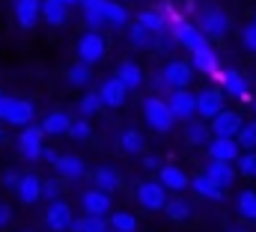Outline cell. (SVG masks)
<instances>
[{"label": "cell", "mask_w": 256, "mask_h": 232, "mask_svg": "<svg viewBox=\"0 0 256 232\" xmlns=\"http://www.w3.org/2000/svg\"><path fill=\"white\" fill-rule=\"evenodd\" d=\"M143 119H146V125H152V131H158V134H167V131L176 125V116L170 110L167 98H161V96H146V98H143Z\"/></svg>", "instance_id": "1"}, {"label": "cell", "mask_w": 256, "mask_h": 232, "mask_svg": "<svg viewBox=\"0 0 256 232\" xmlns=\"http://www.w3.org/2000/svg\"><path fill=\"white\" fill-rule=\"evenodd\" d=\"M170 36L176 39V45H182V48H188V51H202V48H208V36L191 24V21H182V18H173V24H170Z\"/></svg>", "instance_id": "2"}, {"label": "cell", "mask_w": 256, "mask_h": 232, "mask_svg": "<svg viewBox=\"0 0 256 232\" xmlns=\"http://www.w3.org/2000/svg\"><path fill=\"white\" fill-rule=\"evenodd\" d=\"M134 196H137V202H140L146 212H164L167 202H170L167 188H164L158 178H146V182H140L137 190H134Z\"/></svg>", "instance_id": "3"}, {"label": "cell", "mask_w": 256, "mask_h": 232, "mask_svg": "<svg viewBox=\"0 0 256 232\" xmlns=\"http://www.w3.org/2000/svg\"><path fill=\"white\" fill-rule=\"evenodd\" d=\"M196 27L208 36V39H224L230 33V15L224 9H214V6H206L196 18Z\"/></svg>", "instance_id": "4"}, {"label": "cell", "mask_w": 256, "mask_h": 232, "mask_svg": "<svg viewBox=\"0 0 256 232\" xmlns=\"http://www.w3.org/2000/svg\"><path fill=\"white\" fill-rule=\"evenodd\" d=\"M108 54V42L102 33H84L78 39V62H86V66H96L102 62Z\"/></svg>", "instance_id": "5"}, {"label": "cell", "mask_w": 256, "mask_h": 232, "mask_svg": "<svg viewBox=\"0 0 256 232\" xmlns=\"http://www.w3.org/2000/svg\"><path fill=\"white\" fill-rule=\"evenodd\" d=\"M161 78H164V84L176 92V90H188L194 80V66L188 60H170L164 68H161Z\"/></svg>", "instance_id": "6"}, {"label": "cell", "mask_w": 256, "mask_h": 232, "mask_svg": "<svg viewBox=\"0 0 256 232\" xmlns=\"http://www.w3.org/2000/svg\"><path fill=\"white\" fill-rule=\"evenodd\" d=\"M42 140H45V131H42V125H27V128H21V134H18L21 155H24L27 161H42V155H45V146H42Z\"/></svg>", "instance_id": "7"}, {"label": "cell", "mask_w": 256, "mask_h": 232, "mask_svg": "<svg viewBox=\"0 0 256 232\" xmlns=\"http://www.w3.org/2000/svg\"><path fill=\"white\" fill-rule=\"evenodd\" d=\"M224 90H200L196 92V116L200 119H206V122H212V119H218V116L224 114L226 108H224Z\"/></svg>", "instance_id": "8"}, {"label": "cell", "mask_w": 256, "mask_h": 232, "mask_svg": "<svg viewBox=\"0 0 256 232\" xmlns=\"http://www.w3.org/2000/svg\"><path fill=\"white\" fill-rule=\"evenodd\" d=\"M74 212H72V206L66 202V200H57V202H48V212H45V224H48V230L54 232H66L74 226Z\"/></svg>", "instance_id": "9"}, {"label": "cell", "mask_w": 256, "mask_h": 232, "mask_svg": "<svg viewBox=\"0 0 256 232\" xmlns=\"http://www.w3.org/2000/svg\"><path fill=\"white\" fill-rule=\"evenodd\" d=\"M167 104H170V110H173V116H176L179 122H191L194 116H196V96H194L191 90H176V92H170Z\"/></svg>", "instance_id": "10"}, {"label": "cell", "mask_w": 256, "mask_h": 232, "mask_svg": "<svg viewBox=\"0 0 256 232\" xmlns=\"http://www.w3.org/2000/svg\"><path fill=\"white\" fill-rule=\"evenodd\" d=\"M80 208L84 214H92V218H108L110 214V194L98 190V188H90L80 194Z\"/></svg>", "instance_id": "11"}, {"label": "cell", "mask_w": 256, "mask_h": 232, "mask_svg": "<svg viewBox=\"0 0 256 232\" xmlns=\"http://www.w3.org/2000/svg\"><path fill=\"white\" fill-rule=\"evenodd\" d=\"M206 149H208L212 161H230V164H236L242 158V146H238L236 137H214Z\"/></svg>", "instance_id": "12"}, {"label": "cell", "mask_w": 256, "mask_h": 232, "mask_svg": "<svg viewBox=\"0 0 256 232\" xmlns=\"http://www.w3.org/2000/svg\"><path fill=\"white\" fill-rule=\"evenodd\" d=\"M15 194H18V200L24 206H36L45 196V182L36 173H27V176H21V184L15 188Z\"/></svg>", "instance_id": "13"}, {"label": "cell", "mask_w": 256, "mask_h": 232, "mask_svg": "<svg viewBox=\"0 0 256 232\" xmlns=\"http://www.w3.org/2000/svg\"><path fill=\"white\" fill-rule=\"evenodd\" d=\"M214 80L224 86V92H226V96H236V98L250 96V92H248V78H244L242 72H236V68H224V72H218V74H214Z\"/></svg>", "instance_id": "14"}, {"label": "cell", "mask_w": 256, "mask_h": 232, "mask_svg": "<svg viewBox=\"0 0 256 232\" xmlns=\"http://www.w3.org/2000/svg\"><path fill=\"white\" fill-rule=\"evenodd\" d=\"M244 128V119L236 110H224L218 119H212V134L214 137H238Z\"/></svg>", "instance_id": "15"}, {"label": "cell", "mask_w": 256, "mask_h": 232, "mask_svg": "<svg viewBox=\"0 0 256 232\" xmlns=\"http://www.w3.org/2000/svg\"><path fill=\"white\" fill-rule=\"evenodd\" d=\"M98 96H102L104 108H122L128 102V86L120 78H108V80L98 86Z\"/></svg>", "instance_id": "16"}, {"label": "cell", "mask_w": 256, "mask_h": 232, "mask_svg": "<svg viewBox=\"0 0 256 232\" xmlns=\"http://www.w3.org/2000/svg\"><path fill=\"white\" fill-rule=\"evenodd\" d=\"M108 3H110V0H80V3H78V6H80V12H84V21H86L90 33H96L98 27H104V24H108V21H104Z\"/></svg>", "instance_id": "17"}, {"label": "cell", "mask_w": 256, "mask_h": 232, "mask_svg": "<svg viewBox=\"0 0 256 232\" xmlns=\"http://www.w3.org/2000/svg\"><path fill=\"white\" fill-rule=\"evenodd\" d=\"M42 18V0H15V21L24 30H33Z\"/></svg>", "instance_id": "18"}, {"label": "cell", "mask_w": 256, "mask_h": 232, "mask_svg": "<svg viewBox=\"0 0 256 232\" xmlns=\"http://www.w3.org/2000/svg\"><path fill=\"white\" fill-rule=\"evenodd\" d=\"M206 176L214 178V182L226 190V188H232V182L238 178V167L230 164V161H208V164H206Z\"/></svg>", "instance_id": "19"}, {"label": "cell", "mask_w": 256, "mask_h": 232, "mask_svg": "<svg viewBox=\"0 0 256 232\" xmlns=\"http://www.w3.org/2000/svg\"><path fill=\"white\" fill-rule=\"evenodd\" d=\"M137 24L146 27L152 36H164V33H170V24H173V21H167V15L158 12V9H143V12L137 15Z\"/></svg>", "instance_id": "20"}, {"label": "cell", "mask_w": 256, "mask_h": 232, "mask_svg": "<svg viewBox=\"0 0 256 232\" xmlns=\"http://www.w3.org/2000/svg\"><path fill=\"white\" fill-rule=\"evenodd\" d=\"M72 125H74V119L66 114V110H54V114H48L42 119V131H45V137H63L72 131Z\"/></svg>", "instance_id": "21"}, {"label": "cell", "mask_w": 256, "mask_h": 232, "mask_svg": "<svg viewBox=\"0 0 256 232\" xmlns=\"http://www.w3.org/2000/svg\"><path fill=\"white\" fill-rule=\"evenodd\" d=\"M114 78H120V80L126 84L128 92L140 90V86H143V80H146V78H143V68H140L134 60H122V62L116 66V74H114Z\"/></svg>", "instance_id": "22"}, {"label": "cell", "mask_w": 256, "mask_h": 232, "mask_svg": "<svg viewBox=\"0 0 256 232\" xmlns=\"http://www.w3.org/2000/svg\"><path fill=\"white\" fill-rule=\"evenodd\" d=\"M3 122H6V125H18V128H27V125L33 122V104H30L27 98H12L9 114H6Z\"/></svg>", "instance_id": "23"}, {"label": "cell", "mask_w": 256, "mask_h": 232, "mask_svg": "<svg viewBox=\"0 0 256 232\" xmlns=\"http://www.w3.org/2000/svg\"><path fill=\"white\" fill-rule=\"evenodd\" d=\"M185 140H188L191 146H208V143L214 140L212 122H206V119H191V122L185 125Z\"/></svg>", "instance_id": "24"}, {"label": "cell", "mask_w": 256, "mask_h": 232, "mask_svg": "<svg viewBox=\"0 0 256 232\" xmlns=\"http://www.w3.org/2000/svg\"><path fill=\"white\" fill-rule=\"evenodd\" d=\"M158 182H161L167 190H182V188H188V184H191L188 173H185L179 164H164V167H161V173H158Z\"/></svg>", "instance_id": "25"}, {"label": "cell", "mask_w": 256, "mask_h": 232, "mask_svg": "<svg viewBox=\"0 0 256 232\" xmlns=\"http://www.w3.org/2000/svg\"><path fill=\"white\" fill-rule=\"evenodd\" d=\"M191 188H194L196 196H206V200H212V202L224 200V188H220L214 178H208L206 173H200L196 178H191Z\"/></svg>", "instance_id": "26"}, {"label": "cell", "mask_w": 256, "mask_h": 232, "mask_svg": "<svg viewBox=\"0 0 256 232\" xmlns=\"http://www.w3.org/2000/svg\"><path fill=\"white\" fill-rule=\"evenodd\" d=\"M92 178H96V188L104 190V194H116L122 188V176H120V170H114V167H98L92 173Z\"/></svg>", "instance_id": "27"}, {"label": "cell", "mask_w": 256, "mask_h": 232, "mask_svg": "<svg viewBox=\"0 0 256 232\" xmlns=\"http://www.w3.org/2000/svg\"><path fill=\"white\" fill-rule=\"evenodd\" d=\"M54 173L63 176V178H80L86 173V164L80 158H74V155H60L57 164H54Z\"/></svg>", "instance_id": "28"}, {"label": "cell", "mask_w": 256, "mask_h": 232, "mask_svg": "<svg viewBox=\"0 0 256 232\" xmlns=\"http://www.w3.org/2000/svg\"><path fill=\"white\" fill-rule=\"evenodd\" d=\"M191 66H194V72H200V74H218V72H220V68H218V54H214L212 48L194 51Z\"/></svg>", "instance_id": "29"}, {"label": "cell", "mask_w": 256, "mask_h": 232, "mask_svg": "<svg viewBox=\"0 0 256 232\" xmlns=\"http://www.w3.org/2000/svg\"><path fill=\"white\" fill-rule=\"evenodd\" d=\"M42 18L51 27H60V24H66V18H68V6H66L63 0H42Z\"/></svg>", "instance_id": "30"}, {"label": "cell", "mask_w": 256, "mask_h": 232, "mask_svg": "<svg viewBox=\"0 0 256 232\" xmlns=\"http://www.w3.org/2000/svg\"><path fill=\"white\" fill-rule=\"evenodd\" d=\"M120 146H122L126 155H143L146 152V137L140 131H134V128H126L122 137H120Z\"/></svg>", "instance_id": "31"}, {"label": "cell", "mask_w": 256, "mask_h": 232, "mask_svg": "<svg viewBox=\"0 0 256 232\" xmlns=\"http://www.w3.org/2000/svg\"><path fill=\"white\" fill-rule=\"evenodd\" d=\"M191 202L188 200H182V196H170V202H167V208H164V214L173 220V224H185L188 218H191Z\"/></svg>", "instance_id": "32"}, {"label": "cell", "mask_w": 256, "mask_h": 232, "mask_svg": "<svg viewBox=\"0 0 256 232\" xmlns=\"http://www.w3.org/2000/svg\"><path fill=\"white\" fill-rule=\"evenodd\" d=\"M66 80H68L72 86H86V84L92 80V66H86V62H72V66L66 68Z\"/></svg>", "instance_id": "33"}, {"label": "cell", "mask_w": 256, "mask_h": 232, "mask_svg": "<svg viewBox=\"0 0 256 232\" xmlns=\"http://www.w3.org/2000/svg\"><path fill=\"white\" fill-rule=\"evenodd\" d=\"M128 42L134 45V48H155V42H158V36H152L146 27H140L137 21L128 27Z\"/></svg>", "instance_id": "34"}, {"label": "cell", "mask_w": 256, "mask_h": 232, "mask_svg": "<svg viewBox=\"0 0 256 232\" xmlns=\"http://www.w3.org/2000/svg\"><path fill=\"white\" fill-rule=\"evenodd\" d=\"M110 220L108 218H92V214H84V218H78L74 220V226L72 232H110Z\"/></svg>", "instance_id": "35"}, {"label": "cell", "mask_w": 256, "mask_h": 232, "mask_svg": "<svg viewBox=\"0 0 256 232\" xmlns=\"http://www.w3.org/2000/svg\"><path fill=\"white\" fill-rule=\"evenodd\" d=\"M236 208H238V214H242L244 220H256V190L244 188V190L238 194V200H236Z\"/></svg>", "instance_id": "36"}, {"label": "cell", "mask_w": 256, "mask_h": 232, "mask_svg": "<svg viewBox=\"0 0 256 232\" xmlns=\"http://www.w3.org/2000/svg\"><path fill=\"white\" fill-rule=\"evenodd\" d=\"M104 21H108L110 27H128V6L110 0V3H108V12H104Z\"/></svg>", "instance_id": "37"}, {"label": "cell", "mask_w": 256, "mask_h": 232, "mask_svg": "<svg viewBox=\"0 0 256 232\" xmlns=\"http://www.w3.org/2000/svg\"><path fill=\"white\" fill-rule=\"evenodd\" d=\"M104 108V102H102V96L98 92H86L80 102H78V110H80V119H90V116H96L98 110Z\"/></svg>", "instance_id": "38"}, {"label": "cell", "mask_w": 256, "mask_h": 232, "mask_svg": "<svg viewBox=\"0 0 256 232\" xmlns=\"http://www.w3.org/2000/svg\"><path fill=\"white\" fill-rule=\"evenodd\" d=\"M108 220H110V230L116 232H137V218L131 212H114Z\"/></svg>", "instance_id": "39"}, {"label": "cell", "mask_w": 256, "mask_h": 232, "mask_svg": "<svg viewBox=\"0 0 256 232\" xmlns=\"http://www.w3.org/2000/svg\"><path fill=\"white\" fill-rule=\"evenodd\" d=\"M236 140H238L242 152H256V122H244V128Z\"/></svg>", "instance_id": "40"}, {"label": "cell", "mask_w": 256, "mask_h": 232, "mask_svg": "<svg viewBox=\"0 0 256 232\" xmlns=\"http://www.w3.org/2000/svg\"><path fill=\"white\" fill-rule=\"evenodd\" d=\"M236 167H238V176L256 178V152H242V158L236 161Z\"/></svg>", "instance_id": "41"}, {"label": "cell", "mask_w": 256, "mask_h": 232, "mask_svg": "<svg viewBox=\"0 0 256 232\" xmlns=\"http://www.w3.org/2000/svg\"><path fill=\"white\" fill-rule=\"evenodd\" d=\"M68 137H72V140H78V143L90 140V137H92V125H90V119H74V125H72Z\"/></svg>", "instance_id": "42"}, {"label": "cell", "mask_w": 256, "mask_h": 232, "mask_svg": "<svg viewBox=\"0 0 256 232\" xmlns=\"http://www.w3.org/2000/svg\"><path fill=\"white\" fill-rule=\"evenodd\" d=\"M242 42L248 45V51H254L256 54V21H250V24L242 30Z\"/></svg>", "instance_id": "43"}, {"label": "cell", "mask_w": 256, "mask_h": 232, "mask_svg": "<svg viewBox=\"0 0 256 232\" xmlns=\"http://www.w3.org/2000/svg\"><path fill=\"white\" fill-rule=\"evenodd\" d=\"M45 196H48L51 202H57V196H63V182L48 178V182H45Z\"/></svg>", "instance_id": "44"}, {"label": "cell", "mask_w": 256, "mask_h": 232, "mask_svg": "<svg viewBox=\"0 0 256 232\" xmlns=\"http://www.w3.org/2000/svg\"><path fill=\"white\" fill-rule=\"evenodd\" d=\"M0 184H3V188H18V184H21V176H18V170H3V176H0Z\"/></svg>", "instance_id": "45"}, {"label": "cell", "mask_w": 256, "mask_h": 232, "mask_svg": "<svg viewBox=\"0 0 256 232\" xmlns=\"http://www.w3.org/2000/svg\"><path fill=\"white\" fill-rule=\"evenodd\" d=\"M12 218H15L12 206H9V202H0V230H3V226H9V224H12Z\"/></svg>", "instance_id": "46"}, {"label": "cell", "mask_w": 256, "mask_h": 232, "mask_svg": "<svg viewBox=\"0 0 256 232\" xmlns=\"http://www.w3.org/2000/svg\"><path fill=\"white\" fill-rule=\"evenodd\" d=\"M143 167H146V170H155V173H161L164 161H161L158 155H143Z\"/></svg>", "instance_id": "47"}, {"label": "cell", "mask_w": 256, "mask_h": 232, "mask_svg": "<svg viewBox=\"0 0 256 232\" xmlns=\"http://www.w3.org/2000/svg\"><path fill=\"white\" fill-rule=\"evenodd\" d=\"M9 104H12V98H6V96H3V98H0V122L6 119V114H9Z\"/></svg>", "instance_id": "48"}, {"label": "cell", "mask_w": 256, "mask_h": 232, "mask_svg": "<svg viewBox=\"0 0 256 232\" xmlns=\"http://www.w3.org/2000/svg\"><path fill=\"white\" fill-rule=\"evenodd\" d=\"M57 158H60V155H57V152H54V149H45V155H42V161H48V164H51V167H54V164H57Z\"/></svg>", "instance_id": "49"}, {"label": "cell", "mask_w": 256, "mask_h": 232, "mask_svg": "<svg viewBox=\"0 0 256 232\" xmlns=\"http://www.w3.org/2000/svg\"><path fill=\"white\" fill-rule=\"evenodd\" d=\"M66 6H72V3H80V0H63Z\"/></svg>", "instance_id": "50"}, {"label": "cell", "mask_w": 256, "mask_h": 232, "mask_svg": "<svg viewBox=\"0 0 256 232\" xmlns=\"http://www.w3.org/2000/svg\"><path fill=\"white\" fill-rule=\"evenodd\" d=\"M0 140H3V125H0Z\"/></svg>", "instance_id": "51"}, {"label": "cell", "mask_w": 256, "mask_h": 232, "mask_svg": "<svg viewBox=\"0 0 256 232\" xmlns=\"http://www.w3.org/2000/svg\"><path fill=\"white\" fill-rule=\"evenodd\" d=\"M254 110H256V102H254Z\"/></svg>", "instance_id": "52"}, {"label": "cell", "mask_w": 256, "mask_h": 232, "mask_svg": "<svg viewBox=\"0 0 256 232\" xmlns=\"http://www.w3.org/2000/svg\"><path fill=\"white\" fill-rule=\"evenodd\" d=\"M0 98H3V92H0Z\"/></svg>", "instance_id": "53"}, {"label": "cell", "mask_w": 256, "mask_h": 232, "mask_svg": "<svg viewBox=\"0 0 256 232\" xmlns=\"http://www.w3.org/2000/svg\"><path fill=\"white\" fill-rule=\"evenodd\" d=\"M110 232H116V230H110Z\"/></svg>", "instance_id": "54"}, {"label": "cell", "mask_w": 256, "mask_h": 232, "mask_svg": "<svg viewBox=\"0 0 256 232\" xmlns=\"http://www.w3.org/2000/svg\"><path fill=\"white\" fill-rule=\"evenodd\" d=\"M236 232H238V230H236Z\"/></svg>", "instance_id": "55"}]
</instances>
